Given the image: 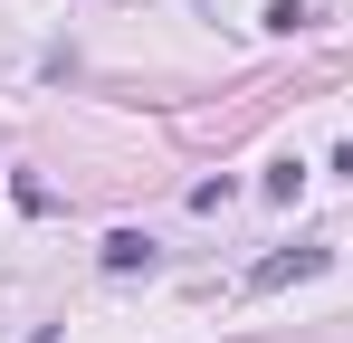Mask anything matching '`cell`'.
<instances>
[{"label": "cell", "mask_w": 353, "mask_h": 343, "mask_svg": "<svg viewBox=\"0 0 353 343\" xmlns=\"http://www.w3.org/2000/svg\"><path fill=\"white\" fill-rule=\"evenodd\" d=\"M334 267V248H277V258H258L248 277H239V295H277V286H296V277H325Z\"/></svg>", "instance_id": "1"}, {"label": "cell", "mask_w": 353, "mask_h": 343, "mask_svg": "<svg viewBox=\"0 0 353 343\" xmlns=\"http://www.w3.org/2000/svg\"><path fill=\"white\" fill-rule=\"evenodd\" d=\"M96 258H105V277H134V267H153V238H143V229H105Z\"/></svg>", "instance_id": "2"}, {"label": "cell", "mask_w": 353, "mask_h": 343, "mask_svg": "<svg viewBox=\"0 0 353 343\" xmlns=\"http://www.w3.org/2000/svg\"><path fill=\"white\" fill-rule=\"evenodd\" d=\"M268 29H277V39H296V29H315V10H305V0H268Z\"/></svg>", "instance_id": "3"}, {"label": "cell", "mask_w": 353, "mask_h": 343, "mask_svg": "<svg viewBox=\"0 0 353 343\" xmlns=\"http://www.w3.org/2000/svg\"><path fill=\"white\" fill-rule=\"evenodd\" d=\"M305 191V163H268V200H296Z\"/></svg>", "instance_id": "4"}]
</instances>
